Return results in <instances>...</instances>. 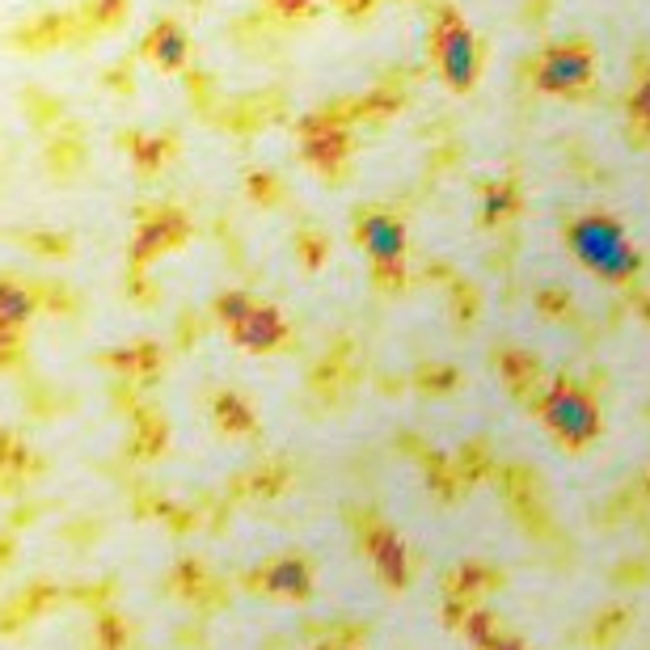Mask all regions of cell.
Returning <instances> with one entry per match:
<instances>
[{
  "label": "cell",
  "instance_id": "6da1fadb",
  "mask_svg": "<svg viewBox=\"0 0 650 650\" xmlns=\"http://www.w3.org/2000/svg\"><path fill=\"white\" fill-rule=\"evenodd\" d=\"M73 39H89L85 25H81V13L76 18H68V13H43L39 22H30L9 34V43L22 47L25 55H39V51H51L60 47V43H73Z\"/></svg>",
  "mask_w": 650,
  "mask_h": 650
},
{
  "label": "cell",
  "instance_id": "3957f363",
  "mask_svg": "<svg viewBox=\"0 0 650 650\" xmlns=\"http://www.w3.org/2000/svg\"><path fill=\"white\" fill-rule=\"evenodd\" d=\"M30 313H34V291L22 288L18 279H0V330L18 334Z\"/></svg>",
  "mask_w": 650,
  "mask_h": 650
},
{
  "label": "cell",
  "instance_id": "7a4b0ae2",
  "mask_svg": "<svg viewBox=\"0 0 650 650\" xmlns=\"http://www.w3.org/2000/svg\"><path fill=\"white\" fill-rule=\"evenodd\" d=\"M145 55L148 60H157L161 68H182V64H187V34L178 30V22L161 18V22L148 30Z\"/></svg>",
  "mask_w": 650,
  "mask_h": 650
},
{
  "label": "cell",
  "instance_id": "277c9868",
  "mask_svg": "<svg viewBox=\"0 0 650 650\" xmlns=\"http://www.w3.org/2000/svg\"><path fill=\"white\" fill-rule=\"evenodd\" d=\"M122 18H127V0H89V4L81 9V22H85L89 34L115 30V25H122Z\"/></svg>",
  "mask_w": 650,
  "mask_h": 650
}]
</instances>
